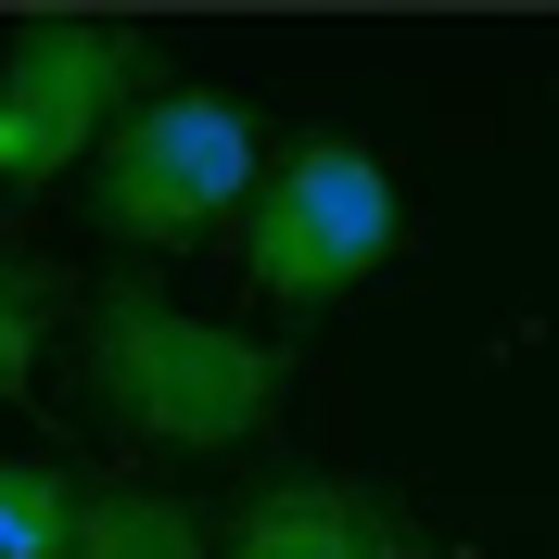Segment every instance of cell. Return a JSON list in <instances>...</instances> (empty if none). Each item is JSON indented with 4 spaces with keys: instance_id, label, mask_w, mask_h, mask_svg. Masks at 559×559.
I'll list each match as a JSON object with an SVG mask.
<instances>
[{
    "instance_id": "6da1fadb",
    "label": "cell",
    "mask_w": 559,
    "mask_h": 559,
    "mask_svg": "<svg viewBox=\"0 0 559 559\" xmlns=\"http://www.w3.org/2000/svg\"><path fill=\"white\" fill-rule=\"evenodd\" d=\"M90 382H103V407L140 445L242 457L280 419V394H293V344H254V331L178 306L153 280H103L90 293Z\"/></svg>"
},
{
    "instance_id": "7a4b0ae2",
    "label": "cell",
    "mask_w": 559,
    "mask_h": 559,
    "mask_svg": "<svg viewBox=\"0 0 559 559\" xmlns=\"http://www.w3.org/2000/svg\"><path fill=\"white\" fill-rule=\"evenodd\" d=\"M267 191V128L216 90H153L90 166V216L115 242H204L216 216H242Z\"/></svg>"
},
{
    "instance_id": "3957f363",
    "label": "cell",
    "mask_w": 559,
    "mask_h": 559,
    "mask_svg": "<svg viewBox=\"0 0 559 559\" xmlns=\"http://www.w3.org/2000/svg\"><path fill=\"white\" fill-rule=\"evenodd\" d=\"M153 38L90 26V13H38L0 51V191H51L76 153H115V128L140 115Z\"/></svg>"
},
{
    "instance_id": "277c9868",
    "label": "cell",
    "mask_w": 559,
    "mask_h": 559,
    "mask_svg": "<svg viewBox=\"0 0 559 559\" xmlns=\"http://www.w3.org/2000/svg\"><path fill=\"white\" fill-rule=\"evenodd\" d=\"M394 254V178L356 140H293L242 204V280L267 306H331Z\"/></svg>"
},
{
    "instance_id": "5b68a950",
    "label": "cell",
    "mask_w": 559,
    "mask_h": 559,
    "mask_svg": "<svg viewBox=\"0 0 559 559\" xmlns=\"http://www.w3.org/2000/svg\"><path fill=\"white\" fill-rule=\"evenodd\" d=\"M229 559H419V522L382 484H344V471H280L242 496Z\"/></svg>"
},
{
    "instance_id": "8992f818",
    "label": "cell",
    "mask_w": 559,
    "mask_h": 559,
    "mask_svg": "<svg viewBox=\"0 0 559 559\" xmlns=\"http://www.w3.org/2000/svg\"><path fill=\"white\" fill-rule=\"evenodd\" d=\"M90 534V484L64 457H0V559H76Z\"/></svg>"
},
{
    "instance_id": "52a82bcc",
    "label": "cell",
    "mask_w": 559,
    "mask_h": 559,
    "mask_svg": "<svg viewBox=\"0 0 559 559\" xmlns=\"http://www.w3.org/2000/svg\"><path fill=\"white\" fill-rule=\"evenodd\" d=\"M204 547L216 534H204L191 496H140V484L90 496V534H76V559H204Z\"/></svg>"
},
{
    "instance_id": "ba28073f",
    "label": "cell",
    "mask_w": 559,
    "mask_h": 559,
    "mask_svg": "<svg viewBox=\"0 0 559 559\" xmlns=\"http://www.w3.org/2000/svg\"><path fill=\"white\" fill-rule=\"evenodd\" d=\"M51 306H64V280L38 267V254H13V242H0V394H26V382H38Z\"/></svg>"
}]
</instances>
